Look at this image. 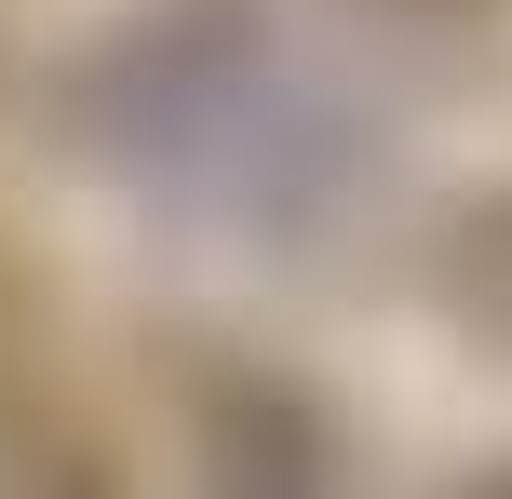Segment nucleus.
<instances>
[{
    "label": "nucleus",
    "instance_id": "nucleus-1",
    "mask_svg": "<svg viewBox=\"0 0 512 499\" xmlns=\"http://www.w3.org/2000/svg\"><path fill=\"white\" fill-rule=\"evenodd\" d=\"M499 499H512V486H499Z\"/></svg>",
    "mask_w": 512,
    "mask_h": 499
}]
</instances>
